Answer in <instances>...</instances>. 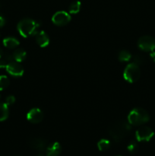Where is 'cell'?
<instances>
[{
    "label": "cell",
    "instance_id": "cell-1",
    "mask_svg": "<svg viewBox=\"0 0 155 156\" xmlns=\"http://www.w3.org/2000/svg\"><path fill=\"white\" fill-rule=\"evenodd\" d=\"M132 125L128 121H118L109 127V134L115 142H120L129 134Z\"/></svg>",
    "mask_w": 155,
    "mask_h": 156
},
{
    "label": "cell",
    "instance_id": "cell-2",
    "mask_svg": "<svg viewBox=\"0 0 155 156\" xmlns=\"http://www.w3.org/2000/svg\"><path fill=\"white\" fill-rule=\"evenodd\" d=\"M39 27L40 24L36 21L30 18H24L19 21L17 28L23 37L27 38L36 34Z\"/></svg>",
    "mask_w": 155,
    "mask_h": 156
},
{
    "label": "cell",
    "instance_id": "cell-3",
    "mask_svg": "<svg viewBox=\"0 0 155 156\" xmlns=\"http://www.w3.org/2000/svg\"><path fill=\"white\" fill-rule=\"evenodd\" d=\"M150 120L148 113L143 108H136L130 111L128 116V122L132 126H141Z\"/></svg>",
    "mask_w": 155,
    "mask_h": 156
},
{
    "label": "cell",
    "instance_id": "cell-4",
    "mask_svg": "<svg viewBox=\"0 0 155 156\" xmlns=\"http://www.w3.org/2000/svg\"><path fill=\"white\" fill-rule=\"evenodd\" d=\"M141 76V70L139 66L136 65L134 62L129 64L126 67L123 73V77L125 80L127 81L129 83H133L137 82Z\"/></svg>",
    "mask_w": 155,
    "mask_h": 156
},
{
    "label": "cell",
    "instance_id": "cell-5",
    "mask_svg": "<svg viewBox=\"0 0 155 156\" xmlns=\"http://www.w3.org/2000/svg\"><path fill=\"white\" fill-rule=\"evenodd\" d=\"M138 46L144 52H152L155 49V39L150 36H143L138 39Z\"/></svg>",
    "mask_w": 155,
    "mask_h": 156
},
{
    "label": "cell",
    "instance_id": "cell-6",
    "mask_svg": "<svg viewBox=\"0 0 155 156\" xmlns=\"http://www.w3.org/2000/svg\"><path fill=\"white\" fill-rule=\"evenodd\" d=\"M154 132L148 126H141L135 133V138L138 142H148L153 138Z\"/></svg>",
    "mask_w": 155,
    "mask_h": 156
},
{
    "label": "cell",
    "instance_id": "cell-7",
    "mask_svg": "<svg viewBox=\"0 0 155 156\" xmlns=\"http://www.w3.org/2000/svg\"><path fill=\"white\" fill-rule=\"evenodd\" d=\"M71 19V18L69 14L64 11L56 12L52 17V21L53 24L57 26L66 25L70 22Z\"/></svg>",
    "mask_w": 155,
    "mask_h": 156
},
{
    "label": "cell",
    "instance_id": "cell-8",
    "mask_svg": "<svg viewBox=\"0 0 155 156\" xmlns=\"http://www.w3.org/2000/svg\"><path fill=\"white\" fill-rule=\"evenodd\" d=\"M6 71L14 77H20L24 74V69L21 66L20 62H16V61H12V62L9 64L5 68Z\"/></svg>",
    "mask_w": 155,
    "mask_h": 156
},
{
    "label": "cell",
    "instance_id": "cell-9",
    "mask_svg": "<svg viewBox=\"0 0 155 156\" xmlns=\"http://www.w3.org/2000/svg\"><path fill=\"white\" fill-rule=\"evenodd\" d=\"M27 119L32 123H39L43 119V113L39 108H32L27 114Z\"/></svg>",
    "mask_w": 155,
    "mask_h": 156
},
{
    "label": "cell",
    "instance_id": "cell-10",
    "mask_svg": "<svg viewBox=\"0 0 155 156\" xmlns=\"http://www.w3.org/2000/svg\"><path fill=\"white\" fill-rule=\"evenodd\" d=\"M29 146L35 150L43 152L46 149V141L42 138H33L29 141Z\"/></svg>",
    "mask_w": 155,
    "mask_h": 156
},
{
    "label": "cell",
    "instance_id": "cell-11",
    "mask_svg": "<svg viewBox=\"0 0 155 156\" xmlns=\"http://www.w3.org/2000/svg\"><path fill=\"white\" fill-rule=\"evenodd\" d=\"M35 39H36L37 44L40 47H46L50 44V38L43 30L36 32V34H35Z\"/></svg>",
    "mask_w": 155,
    "mask_h": 156
},
{
    "label": "cell",
    "instance_id": "cell-12",
    "mask_svg": "<svg viewBox=\"0 0 155 156\" xmlns=\"http://www.w3.org/2000/svg\"><path fill=\"white\" fill-rule=\"evenodd\" d=\"M45 151L46 156H58L62 152V147L59 143L56 142L47 146Z\"/></svg>",
    "mask_w": 155,
    "mask_h": 156
},
{
    "label": "cell",
    "instance_id": "cell-13",
    "mask_svg": "<svg viewBox=\"0 0 155 156\" xmlns=\"http://www.w3.org/2000/svg\"><path fill=\"white\" fill-rule=\"evenodd\" d=\"M3 45L8 49H15L19 46L20 43L18 39L12 37H8L3 39Z\"/></svg>",
    "mask_w": 155,
    "mask_h": 156
},
{
    "label": "cell",
    "instance_id": "cell-14",
    "mask_svg": "<svg viewBox=\"0 0 155 156\" xmlns=\"http://www.w3.org/2000/svg\"><path fill=\"white\" fill-rule=\"evenodd\" d=\"M12 56H13L14 60L16 61V62H23V61L26 59L27 53H26V51L24 49L18 48L17 50H15V51H14Z\"/></svg>",
    "mask_w": 155,
    "mask_h": 156
},
{
    "label": "cell",
    "instance_id": "cell-15",
    "mask_svg": "<svg viewBox=\"0 0 155 156\" xmlns=\"http://www.w3.org/2000/svg\"><path fill=\"white\" fill-rule=\"evenodd\" d=\"M9 114V106L5 103H0V122L7 120Z\"/></svg>",
    "mask_w": 155,
    "mask_h": 156
},
{
    "label": "cell",
    "instance_id": "cell-16",
    "mask_svg": "<svg viewBox=\"0 0 155 156\" xmlns=\"http://www.w3.org/2000/svg\"><path fill=\"white\" fill-rule=\"evenodd\" d=\"M12 61H14L12 55L5 53L4 55L0 58V69H5L6 66Z\"/></svg>",
    "mask_w": 155,
    "mask_h": 156
},
{
    "label": "cell",
    "instance_id": "cell-17",
    "mask_svg": "<svg viewBox=\"0 0 155 156\" xmlns=\"http://www.w3.org/2000/svg\"><path fill=\"white\" fill-rule=\"evenodd\" d=\"M97 147H98L99 150L101 151V152H104V151L108 150V149L110 148V142L108 140H100L97 143Z\"/></svg>",
    "mask_w": 155,
    "mask_h": 156
},
{
    "label": "cell",
    "instance_id": "cell-18",
    "mask_svg": "<svg viewBox=\"0 0 155 156\" xmlns=\"http://www.w3.org/2000/svg\"><path fill=\"white\" fill-rule=\"evenodd\" d=\"M81 7V3L79 1H74L71 3L68 8L69 13L71 14H77L80 12Z\"/></svg>",
    "mask_w": 155,
    "mask_h": 156
},
{
    "label": "cell",
    "instance_id": "cell-19",
    "mask_svg": "<svg viewBox=\"0 0 155 156\" xmlns=\"http://www.w3.org/2000/svg\"><path fill=\"white\" fill-rule=\"evenodd\" d=\"M132 58V55L128 50H121L119 53V60L121 62H128Z\"/></svg>",
    "mask_w": 155,
    "mask_h": 156
},
{
    "label": "cell",
    "instance_id": "cell-20",
    "mask_svg": "<svg viewBox=\"0 0 155 156\" xmlns=\"http://www.w3.org/2000/svg\"><path fill=\"white\" fill-rule=\"evenodd\" d=\"M10 84V80L9 78L4 75L0 76V91H3L5 88H7L9 86Z\"/></svg>",
    "mask_w": 155,
    "mask_h": 156
},
{
    "label": "cell",
    "instance_id": "cell-21",
    "mask_svg": "<svg viewBox=\"0 0 155 156\" xmlns=\"http://www.w3.org/2000/svg\"><path fill=\"white\" fill-rule=\"evenodd\" d=\"M127 149L130 153H135L137 152V151L138 150V145L137 141H135V140H132L130 143H129L127 146Z\"/></svg>",
    "mask_w": 155,
    "mask_h": 156
},
{
    "label": "cell",
    "instance_id": "cell-22",
    "mask_svg": "<svg viewBox=\"0 0 155 156\" xmlns=\"http://www.w3.org/2000/svg\"><path fill=\"white\" fill-rule=\"evenodd\" d=\"M133 59H134L133 60L134 63H135L136 65H138V66L142 65L144 62V57H143L142 56H141V55H136V56H134Z\"/></svg>",
    "mask_w": 155,
    "mask_h": 156
},
{
    "label": "cell",
    "instance_id": "cell-23",
    "mask_svg": "<svg viewBox=\"0 0 155 156\" xmlns=\"http://www.w3.org/2000/svg\"><path fill=\"white\" fill-rule=\"evenodd\" d=\"M15 102V98L13 95H9L5 98V103L8 105V106H10V105H14Z\"/></svg>",
    "mask_w": 155,
    "mask_h": 156
},
{
    "label": "cell",
    "instance_id": "cell-24",
    "mask_svg": "<svg viewBox=\"0 0 155 156\" xmlns=\"http://www.w3.org/2000/svg\"><path fill=\"white\" fill-rule=\"evenodd\" d=\"M5 24V19L4 17L0 14V27H3Z\"/></svg>",
    "mask_w": 155,
    "mask_h": 156
},
{
    "label": "cell",
    "instance_id": "cell-25",
    "mask_svg": "<svg viewBox=\"0 0 155 156\" xmlns=\"http://www.w3.org/2000/svg\"><path fill=\"white\" fill-rule=\"evenodd\" d=\"M150 58H151L152 60H153V62H155V52H153V51L150 52Z\"/></svg>",
    "mask_w": 155,
    "mask_h": 156
},
{
    "label": "cell",
    "instance_id": "cell-26",
    "mask_svg": "<svg viewBox=\"0 0 155 156\" xmlns=\"http://www.w3.org/2000/svg\"><path fill=\"white\" fill-rule=\"evenodd\" d=\"M4 53H4V51H3L2 49L0 48V58H1L2 56H3V55H4Z\"/></svg>",
    "mask_w": 155,
    "mask_h": 156
}]
</instances>
